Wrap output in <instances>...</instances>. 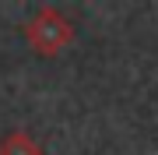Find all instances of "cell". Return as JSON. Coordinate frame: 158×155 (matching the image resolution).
<instances>
[{
  "instance_id": "6da1fadb",
  "label": "cell",
  "mask_w": 158,
  "mask_h": 155,
  "mask_svg": "<svg viewBox=\"0 0 158 155\" xmlns=\"http://www.w3.org/2000/svg\"><path fill=\"white\" fill-rule=\"evenodd\" d=\"M25 39L39 57H56L74 42V21L60 7H39L25 25Z\"/></svg>"
},
{
  "instance_id": "7a4b0ae2",
  "label": "cell",
  "mask_w": 158,
  "mask_h": 155,
  "mask_svg": "<svg viewBox=\"0 0 158 155\" xmlns=\"http://www.w3.org/2000/svg\"><path fill=\"white\" fill-rule=\"evenodd\" d=\"M0 155H46V152L28 131H11L0 138Z\"/></svg>"
}]
</instances>
